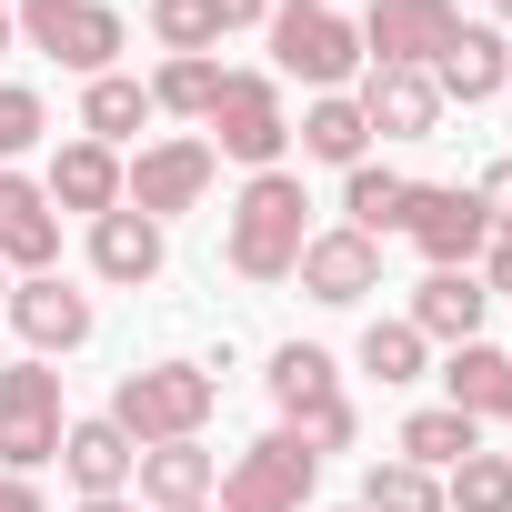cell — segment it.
<instances>
[{
	"mask_svg": "<svg viewBox=\"0 0 512 512\" xmlns=\"http://www.w3.org/2000/svg\"><path fill=\"white\" fill-rule=\"evenodd\" d=\"M342 512H362V502H342Z\"/></svg>",
	"mask_w": 512,
	"mask_h": 512,
	"instance_id": "cell-43",
	"label": "cell"
},
{
	"mask_svg": "<svg viewBox=\"0 0 512 512\" xmlns=\"http://www.w3.org/2000/svg\"><path fill=\"white\" fill-rule=\"evenodd\" d=\"M61 262V211L41 181L0 171V272H51Z\"/></svg>",
	"mask_w": 512,
	"mask_h": 512,
	"instance_id": "cell-14",
	"label": "cell"
},
{
	"mask_svg": "<svg viewBox=\"0 0 512 512\" xmlns=\"http://www.w3.org/2000/svg\"><path fill=\"white\" fill-rule=\"evenodd\" d=\"M292 282H302L312 302L352 312V302L382 292V241H362L352 221H342V231H312V241H302V262H292Z\"/></svg>",
	"mask_w": 512,
	"mask_h": 512,
	"instance_id": "cell-12",
	"label": "cell"
},
{
	"mask_svg": "<svg viewBox=\"0 0 512 512\" xmlns=\"http://www.w3.org/2000/svg\"><path fill=\"white\" fill-rule=\"evenodd\" d=\"M492 11H502V21H512V0H492Z\"/></svg>",
	"mask_w": 512,
	"mask_h": 512,
	"instance_id": "cell-41",
	"label": "cell"
},
{
	"mask_svg": "<svg viewBox=\"0 0 512 512\" xmlns=\"http://www.w3.org/2000/svg\"><path fill=\"white\" fill-rule=\"evenodd\" d=\"M482 292H512V231L482 241Z\"/></svg>",
	"mask_w": 512,
	"mask_h": 512,
	"instance_id": "cell-34",
	"label": "cell"
},
{
	"mask_svg": "<svg viewBox=\"0 0 512 512\" xmlns=\"http://www.w3.org/2000/svg\"><path fill=\"white\" fill-rule=\"evenodd\" d=\"M0 11H11V0H0Z\"/></svg>",
	"mask_w": 512,
	"mask_h": 512,
	"instance_id": "cell-44",
	"label": "cell"
},
{
	"mask_svg": "<svg viewBox=\"0 0 512 512\" xmlns=\"http://www.w3.org/2000/svg\"><path fill=\"white\" fill-rule=\"evenodd\" d=\"M502 61H512V51H502Z\"/></svg>",
	"mask_w": 512,
	"mask_h": 512,
	"instance_id": "cell-46",
	"label": "cell"
},
{
	"mask_svg": "<svg viewBox=\"0 0 512 512\" xmlns=\"http://www.w3.org/2000/svg\"><path fill=\"white\" fill-rule=\"evenodd\" d=\"M502 51H512L502 31H472V21H462V31H452V51L432 61V91H442V101H492V91L512 81V61H502Z\"/></svg>",
	"mask_w": 512,
	"mask_h": 512,
	"instance_id": "cell-20",
	"label": "cell"
},
{
	"mask_svg": "<svg viewBox=\"0 0 512 512\" xmlns=\"http://www.w3.org/2000/svg\"><path fill=\"white\" fill-rule=\"evenodd\" d=\"M482 312H492V292H482V272H432L422 292H412V332L422 342H482Z\"/></svg>",
	"mask_w": 512,
	"mask_h": 512,
	"instance_id": "cell-18",
	"label": "cell"
},
{
	"mask_svg": "<svg viewBox=\"0 0 512 512\" xmlns=\"http://www.w3.org/2000/svg\"><path fill=\"white\" fill-rule=\"evenodd\" d=\"M0 302H11V272H0Z\"/></svg>",
	"mask_w": 512,
	"mask_h": 512,
	"instance_id": "cell-40",
	"label": "cell"
},
{
	"mask_svg": "<svg viewBox=\"0 0 512 512\" xmlns=\"http://www.w3.org/2000/svg\"><path fill=\"white\" fill-rule=\"evenodd\" d=\"M0 312H11V332L31 342V362H41V352H81V342H91V292H71L61 272H21Z\"/></svg>",
	"mask_w": 512,
	"mask_h": 512,
	"instance_id": "cell-13",
	"label": "cell"
},
{
	"mask_svg": "<svg viewBox=\"0 0 512 512\" xmlns=\"http://www.w3.org/2000/svg\"><path fill=\"white\" fill-rule=\"evenodd\" d=\"M472 201L492 211V231H512V161H492V171L472 181Z\"/></svg>",
	"mask_w": 512,
	"mask_h": 512,
	"instance_id": "cell-33",
	"label": "cell"
},
{
	"mask_svg": "<svg viewBox=\"0 0 512 512\" xmlns=\"http://www.w3.org/2000/svg\"><path fill=\"white\" fill-rule=\"evenodd\" d=\"M302 151H312V161H342V171H352V161L372 151V131H362V101H352V91H322V101L302 111Z\"/></svg>",
	"mask_w": 512,
	"mask_h": 512,
	"instance_id": "cell-24",
	"label": "cell"
},
{
	"mask_svg": "<svg viewBox=\"0 0 512 512\" xmlns=\"http://www.w3.org/2000/svg\"><path fill=\"white\" fill-rule=\"evenodd\" d=\"M211 181H221L211 141H151V151L121 171V201H131L141 221H171V211H201V201H211Z\"/></svg>",
	"mask_w": 512,
	"mask_h": 512,
	"instance_id": "cell-10",
	"label": "cell"
},
{
	"mask_svg": "<svg viewBox=\"0 0 512 512\" xmlns=\"http://www.w3.org/2000/svg\"><path fill=\"white\" fill-rule=\"evenodd\" d=\"M61 432H71V412H61V372L51 362H11L0 372V472H41V462H61Z\"/></svg>",
	"mask_w": 512,
	"mask_h": 512,
	"instance_id": "cell-5",
	"label": "cell"
},
{
	"mask_svg": "<svg viewBox=\"0 0 512 512\" xmlns=\"http://www.w3.org/2000/svg\"><path fill=\"white\" fill-rule=\"evenodd\" d=\"M492 412H502V422H512V362H502V382H492Z\"/></svg>",
	"mask_w": 512,
	"mask_h": 512,
	"instance_id": "cell-37",
	"label": "cell"
},
{
	"mask_svg": "<svg viewBox=\"0 0 512 512\" xmlns=\"http://www.w3.org/2000/svg\"><path fill=\"white\" fill-rule=\"evenodd\" d=\"M342 211H352V231H362V241H382V231H402V211H412V181H402V171H372V161H352V181H342Z\"/></svg>",
	"mask_w": 512,
	"mask_h": 512,
	"instance_id": "cell-25",
	"label": "cell"
},
{
	"mask_svg": "<svg viewBox=\"0 0 512 512\" xmlns=\"http://www.w3.org/2000/svg\"><path fill=\"white\" fill-rule=\"evenodd\" d=\"M41 191H51V211H91V221H101V211H121V151H101V141H61Z\"/></svg>",
	"mask_w": 512,
	"mask_h": 512,
	"instance_id": "cell-17",
	"label": "cell"
},
{
	"mask_svg": "<svg viewBox=\"0 0 512 512\" xmlns=\"http://www.w3.org/2000/svg\"><path fill=\"white\" fill-rule=\"evenodd\" d=\"M272 11H282V0H221V31L231 21H272Z\"/></svg>",
	"mask_w": 512,
	"mask_h": 512,
	"instance_id": "cell-36",
	"label": "cell"
},
{
	"mask_svg": "<svg viewBox=\"0 0 512 512\" xmlns=\"http://www.w3.org/2000/svg\"><path fill=\"white\" fill-rule=\"evenodd\" d=\"M141 121H151V81H131V71H101V81L81 91V141H101V151H111V141H131Z\"/></svg>",
	"mask_w": 512,
	"mask_h": 512,
	"instance_id": "cell-22",
	"label": "cell"
},
{
	"mask_svg": "<svg viewBox=\"0 0 512 512\" xmlns=\"http://www.w3.org/2000/svg\"><path fill=\"white\" fill-rule=\"evenodd\" d=\"M11 21H21V51L101 81L111 51H121V11H101V0H11Z\"/></svg>",
	"mask_w": 512,
	"mask_h": 512,
	"instance_id": "cell-6",
	"label": "cell"
},
{
	"mask_svg": "<svg viewBox=\"0 0 512 512\" xmlns=\"http://www.w3.org/2000/svg\"><path fill=\"white\" fill-rule=\"evenodd\" d=\"M211 101H221V61H211V51H181V61H161V71H151V111L211 121Z\"/></svg>",
	"mask_w": 512,
	"mask_h": 512,
	"instance_id": "cell-26",
	"label": "cell"
},
{
	"mask_svg": "<svg viewBox=\"0 0 512 512\" xmlns=\"http://www.w3.org/2000/svg\"><path fill=\"white\" fill-rule=\"evenodd\" d=\"M262 382H272V402H282V432H302L312 452H342V442L362 432V412H352V392H342V362H332L322 342H282Z\"/></svg>",
	"mask_w": 512,
	"mask_h": 512,
	"instance_id": "cell-2",
	"label": "cell"
},
{
	"mask_svg": "<svg viewBox=\"0 0 512 512\" xmlns=\"http://www.w3.org/2000/svg\"><path fill=\"white\" fill-rule=\"evenodd\" d=\"M51 131V111H41V91H21V81H0V171H11L31 141Z\"/></svg>",
	"mask_w": 512,
	"mask_h": 512,
	"instance_id": "cell-32",
	"label": "cell"
},
{
	"mask_svg": "<svg viewBox=\"0 0 512 512\" xmlns=\"http://www.w3.org/2000/svg\"><path fill=\"white\" fill-rule=\"evenodd\" d=\"M211 492H221V462L201 442H151L141 452V502L151 512H201Z\"/></svg>",
	"mask_w": 512,
	"mask_h": 512,
	"instance_id": "cell-19",
	"label": "cell"
},
{
	"mask_svg": "<svg viewBox=\"0 0 512 512\" xmlns=\"http://www.w3.org/2000/svg\"><path fill=\"white\" fill-rule=\"evenodd\" d=\"M272 71L282 81H312V91H342L362 71V31L342 11H312V0H282L272 11Z\"/></svg>",
	"mask_w": 512,
	"mask_h": 512,
	"instance_id": "cell-7",
	"label": "cell"
},
{
	"mask_svg": "<svg viewBox=\"0 0 512 512\" xmlns=\"http://www.w3.org/2000/svg\"><path fill=\"white\" fill-rule=\"evenodd\" d=\"M151 41L181 61V51H211L221 41V0H151Z\"/></svg>",
	"mask_w": 512,
	"mask_h": 512,
	"instance_id": "cell-30",
	"label": "cell"
},
{
	"mask_svg": "<svg viewBox=\"0 0 512 512\" xmlns=\"http://www.w3.org/2000/svg\"><path fill=\"white\" fill-rule=\"evenodd\" d=\"M362 512H442V472H422V462H372V472H362Z\"/></svg>",
	"mask_w": 512,
	"mask_h": 512,
	"instance_id": "cell-28",
	"label": "cell"
},
{
	"mask_svg": "<svg viewBox=\"0 0 512 512\" xmlns=\"http://www.w3.org/2000/svg\"><path fill=\"white\" fill-rule=\"evenodd\" d=\"M211 402H221V382H211L201 362H151V372H121L111 422H121V432L151 452V442H201Z\"/></svg>",
	"mask_w": 512,
	"mask_h": 512,
	"instance_id": "cell-3",
	"label": "cell"
},
{
	"mask_svg": "<svg viewBox=\"0 0 512 512\" xmlns=\"http://www.w3.org/2000/svg\"><path fill=\"white\" fill-rule=\"evenodd\" d=\"M322 482V452L302 432H262L231 472H221V512H302Z\"/></svg>",
	"mask_w": 512,
	"mask_h": 512,
	"instance_id": "cell-8",
	"label": "cell"
},
{
	"mask_svg": "<svg viewBox=\"0 0 512 512\" xmlns=\"http://www.w3.org/2000/svg\"><path fill=\"white\" fill-rule=\"evenodd\" d=\"M312 11H332V0H312Z\"/></svg>",
	"mask_w": 512,
	"mask_h": 512,
	"instance_id": "cell-42",
	"label": "cell"
},
{
	"mask_svg": "<svg viewBox=\"0 0 512 512\" xmlns=\"http://www.w3.org/2000/svg\"><path fill=\"white\" fill-rule=\"evenodd\" d=\"M432 121H442L432 71H362V131H382V141H432Z\"/></svg>",
	"mask_w": 512,
	"mask_h": 512,
	"instance_id": "cell-15",
	"label": "cell"
},
{
	"mask_svg": "<svg viewBox=\"0 0 512 512\" xmlns=\"http://www.w3.org/2000/svg\"><path fill=\"white\" fill-rule=\"evenodd\" d=\"M452 31H462L452 0H372V11H362L372 71H432V61L452 51Z\"/></svg>",
	"mask_w": 512,
	"mask_h": 512,
	"instance_id": "cell-11",
	"label": "cell"
},
{
	"mask_svg": "<svg viewBox=\"0 0 512 512\" xmlns=\"http://www.w3.org/2000/svg\"><path fill=\"white\" fill-rule=\"evenodd\" d=\"M462 452H482V422H472V412L432 402V412H412V422H402V462H422V472H452Z\"/></svg>",
	"mask_w": 512,
	"mask_h": 512,
	"instance_id": "cell-23",
	"label": "cell"
},
{
	"mask_svg": "<svg viewBox=\"0 0 512 512\" xmlns=\"http://www.w3.org/2000/svg\"><path fill=\"white\" fill-rule=\"evenodd\" d=\"M81 512H141V502H121V492H101V502H81Z\"/></svg>",
	"mask_w": 512,
	"mask_h": 512,
	"instance_id": "cell-39",
	"label": "cell"
},
{
	"mask_svg": "<svg viewBox=\"0 0 512 512\" xmlns=\"http://www.w3.org/2000/svg\"><path fill=\"white\" fill-rule=\"evenodd\" d=\"M362 372L372 382H422V332L412 322H372L362 332Z\"/></svg>",
	"mask_w": 512,
	"mask_h": 512,
	"instance_id": "cell-31",
	"label": "cell"
},
{
	"mask_svg": "<svg viewBox=\"0 0 512 512\" xmlns=\"http://www.w3.org/2000/svg\"><path fill=\"white\" fill-rule=\"evenodd\" d=\"M302 211H312V201H302L292 171H251L241 201H231V272H241V282H292L302 241H312Z\"/></svg>",
	"mask_w": 512,
	"mask_h": 512,
	"instance_id": "cell-1",
	"label": "cell"
},
{
	"mask_svg": "<svg viewBox=\"0 0 512 512\" xmlns=\"http://www.w3.org/2000/svg\"><path fill=\"white\" fill-rule=\"evenodd\" d=\"M502 362L512 352H492V342H452V362H442V392H452V412H492V382H502Z\"/></svg>",
	"mask_w": 512,
	"mask_h": 512,
	"instance_id": "cell-29",
	"label": "cell"
},
{
	"mask_svg": "<svg viewBox=\"0 0 512 512\" xmlns=\"http://www.w3.org/2000/svg\"><path fill=\"white\" fill-rule=\"evenodd\" d=\"M442 512H512V452H462L442 472Z\"/></svg>",
	"mask_w": 512,
	"mask_h": 512,
	"instance_id": "cell-27",
	"label": "cell"
},
{
	"mask_svg": "<svg viewBox=\"0 0 512 512\" xmlns=\"http://www.w3.org/2000/svg\"><path fill=\"white\" fill-rule=\"evenodd\" d=\"M0 512H51V502H41V482H21V472H0Z\"/></svg>",
	"mask_w": 512,
	"mask_h": 512,
	"instance_id": "cell-35",
	"label": "cell"
},
{
	"mask_svg": "<svg viewBox=\"0 0 512 512\" xmlns=\"http://www.w3.org/2000/svg\"><path fill=\"white\" fill-rule=\"evenodd\" d=\"M402 231L422 241V262H432V272H472V262H482V241H492V211H482L462 181H412Z\"/></svg>",
	"mask_w": 512,
	"mask_h": 512,
	"instance_id": "cell-9",
	"label": "cell"
},
{
	"mask_svg": "<svg viewBox=\"0 0 512 512\" xmlns=\"http://www.w3.org/2000/svg\"><path fill=\"white\" fill-rule=\"evenodd\" d=\"M61 472L81 482V502H101V492H121V482L141 472V442H131L111 412H91V422H71V432H61Z\"/></svg>",
	"mask_w": 512,
	"mask_h": 512,
	"instance_id": "cell-16",
	"label": "cell"
},
{
	"mask_svg": "<svg viewBox=\"0 0 512 512\" xmlns=\"http://www.w3.org/2000/svg\"><path fill=\"white\" fill-rule=\"evenodd\" d=\"M11 51H21V21H11V11H0V61H11Z\"/></svg>",
	"mask_w": 512,
	"mask_h": 512,
	"instance_id": "cell-38",
	"label": "cell"
},
{
	"mask_svg": "<svg viewBox=\"0 0 512 512\" xmlns=\"http://www.w3.org/2000/svg\"><path fill=\"white\" fill-rule=\"evenodd\" d=\"M282 151H292V111H282V81H272V71H221V101H211V161L282 171Z\"/></svg>",
	"mask_w": 512,
	"mask_h": 512,
	"instance_id": "cell-4",
	"label": "cell"
},
{
	"mask_svg": "<svg viewBox=\"0 0 512 512\" xmlns=\"http://www.w3.org/2000/svg\"><path fill=\"white\" fill-rule=\"evenodd\" d=\"M91 272H101V282H151V272H161V221H141L131 201L101 211V221H91Z\"/></svg>",
	"mask_w": 512,
	"mask_h": 512,
	"instance_id": "cell-21",
	"label": "cell"
},
{
	"mask_svg": "<svg viewBox=\"0 0 512 512\" xmlns=\"http://www.w3.org/2000/svg\"><path fill=\"white\" fill-rule=\"evenodd\" d=\"M201 512H211V502H201Z\"/></svg>",
	"mask_w": 512,
	"mask_h": 512,
	"instance_id": "cell-45",
	"label": "cell"
}]
</instances>
